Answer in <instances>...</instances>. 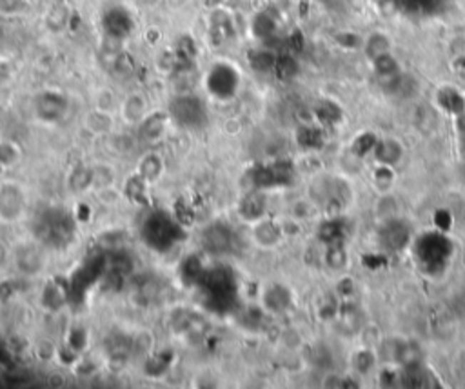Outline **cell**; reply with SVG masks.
<instances>
[{"mask_svg":"<svg viewBox=\"0 0 465 389\" xmlns=\"http://www.w3.org/2000/svg\"><path fill=\"white\" fill-rule=\"evenodd\" d=\"M35 237L48 248H64L75 237V221L62 209H46L35 221Z\"/></svg>","mask_w":465,"mask_h":389,"instance_id":"cell-1","label":"cell"},{"mask_svg":"<svg viewBox=\"0 0 465 389\" xmlns=\"http://www.w3.org/2000/svg\"><path fill=\"white\" fill-rule=\"evenodd\" d=\"M169 118L175 124L191 131H200L208 126L209 111L200 96L193 93H180L169 102Z\"/></svg>","mask_w":465,"mask_h":389,"instance_id":"cell-2","label":"cell"},{"mask_svg":"<svg viewBox=\"0 0 465 389\" xmlns=\"http://www.w3.org/2000/svg\"><path fill=\"white\" fill-rule=\"evenodd\" d=\"M142 238L149 248L165 253L182 238L180 226L177 224V221H173L168 213L155 211L145 218L142 226Z\"/></svg>","mask_w":465,"mask_h":389,"instance_id":"cell-3","label":"cell"},{"mask_svg":"<svg viewBox=\"0 0 465 389\" xmlns=\"http://www.w3.org/2000/svg\"><path fill=\"white\" fill-rule=\"evenodd\" d=\"M240 86V73L229 62H217L209 68L205 75V88L208 93L218 101H229L237 95Z\"/></svg>","mask_w":465,"mask_h":389,"instance_id":"cell-4","label":"cell"},{"mask_svg":"<svg viewBox=\"0 0 465 389\" xmlns=\"http://www.w3.org/2000/svg\"><path fill=\"white\" fill-rule=\"evenodd\" d=\"M26 191L16 182H2L0 184V222L15 224L21 221L26 211Z\"/></svg>","mask_w":465,"mask_h":389,"instance_id":"cell-5","label":"cell"},{"mask_svg":"<svg viewBox=\"0 0 465 389\" xmlns=\"http://www.w3.org/2000/svg\"><path fill=\"white\" fill-rule=\"evenodd\" d=\"M68 96L58 91H42L35 96V116L44 124H58L68 115Z\"/></svg>","mask_w":465,"mask_h":389,"instance_id":"cell-6","label":"cell"},{"mask_svg":"<svg viewBox=\"0 0 465 389\" xmlns=\"http://www.w3.org/2000/svg\"><path fill=\"white\" fill-rule=\"evenodd\" d=\"M102 26H104L106 35L115 39V41H122L133 31V16L122 6H113V8L106 9L104 16H102Z\"/></svg>","mask_w":465,"mask_h":389,"instance_id":"cell-7","label":"cell"},{"mask_svg":"<svg viewBox=\"0 0 465 389\" xmlns=\"http://www.w3.org/2000/svg\"><path fill=\"white\" fill-rule=\"evenodd\" d=\"M378 237H380V244L384 249H387V251H402L405 246L409 244L411 229L405 222L389 218L382 226Z\"/></svg>","mask_w":465,"mask_h":389,"instance_id":"cell-8","label":"cell"},{"mask_svg":"<svg viewBox=\"0 0 465 389\" xmlns=\"http://www.w3.org/2000/svg\"><path fill=\"white\" fill-rule=\"evenodd\" d=\"M15 264L16 268L21 269L22 273L26 275L41 273L46 264L44 251H42V248H39V246L35 244L21 246V248L16 249Z\"/></svg>","mask_w":465,"mask_h":389,"instance_id":"cell-9","label":"cell"},{"mask_svg":"<svg viewBox=\"0 0 465 389\" xmlns=\"http://www.w3.org/2000/svg\"><path fill=\"white\" fill-rule=\"evenodd\" d=\"M232 233L228 226L213 224L204 231V244L211 253H225L231 249Z\"/></svg>","mask_w":465,"mask_h":389,"instance_id":"cell-10","label":"cell"},{"mask_svg":"<svg viewBox=\"0 0 465 389\" xmlns=\"http://www.w3.org/2000/svg\"><path fill=\"white\" fill-rule=\"evenodd\" d=\"M374 158L380 162V166H397L398 162L404 157V148H402L400 142L397 138H382V141L377 142L373 149Z\"/></svg>","mask_w":465,"mask_h":389,"instance_id":"cell-11","label":"cell"},{"mask_svg":"<svg viewBox=\"0 0 465 389\" xmlns=\"http://www.w3.org/2000/svg\"><path fill=\"white\" fill-rule=\"evenodd\" d=\"M282 237V229L273 221H257L253 228V241L262 248H273Z\"/></svg>","mask_w":465,"mask_h":389,"instance_id":"cell-12","label":"cell"},{"mask_svg":"<svg viewBox=\"0 0 465 389\" xmlns=\"http://www.w3.org/2000/svg\"><path fill=\"white\" fill-rule=\"evenodd\" d=\"M169 115L168 113H153V115H145L144 121L140 122V133L145 141H158L165 133V126H168Z\"/></svg>","mask_w":465,"mask_h":389,"instance_id":"cell-13","label":"cell"},{"mask_svg":"<svg viewBox=\"0 0 465 389\" xmlns=\"http://www.w3.org/2000/svg\"><path fill=\"white\" fill-rule=\"evenodd\" d=\"M145 109H148V102L142 95L133 93L122 102V116L129 124H140L145 116Z\"/></svg>","mask_w":465,"mask_h":389,"instance_id":"cell-14","label":"cell"},{"mask_svg":"<svg viewBox=\"0 0 465 389\" xmlns=\"http://www.w3.org/2000/svg\"><path fill=\"white\" fill-rule=\"evenodd\" d=\"M291 305V293L284 286H271L264 293V308L273 313H282Z\"/></svg>","mask_w":465,"mask_h":389,"instance_id":"cell-15","label":"cell"},{"mask_svg":"<svg viewBox=\"0 0 465 389\" xmlns=\"http://www.w3.org/2000/svg\"><path fill=\"white\" fill-rule=\"evenodd\" d=\"M394 362L398 365H402V369L417 368V365H421V362H424V351H421V348L417 342H402Z\"/></svg>","mask_w":465,"mask_h":389,"instance_id":"cell-16","label":"cell"},{"mask_svg":"<svg viewBox=\"0 0 465 389\" xmlns=\"http://www.w3.org/2000/svg\"><path fill=\"white\" fill-rule=\"evenodd\" d=\"M264 209H265V198L260 191H257L247 195V197L242 201L238 211H240V215L245 218V221L257 222L260 221L262 215H264Z\"/></svg>","mask_w":465,"mask_h":389,"instance_id":"cell-17","label":"cell"},{"mask_svg":"<svg viewBox=\"0 0 465 389\" xmlns=\"http://www.w3.org/2000/svg\"><path fill=\"white\" fill-rule=\"evenodd\" d=\"M86 128L91 133H95V135H106V133L111 131L113 128L111 113L95 109V111H91L86 116Z\"/></svg>","mask_w":465,"mask_h":389,"instance_id":"cell-18","label":"cell"},{"mask_svg":"<svg viewBox=\"0 0 465 389\" xmlns=\"http://www.w3.org/2000/svg\"><path fill=\"white\" fill-rule=\"evenodd\" d=\"M400 382L404 388H427L431 382V377L421 365H417V368L404 369Z\"/></svg>","mask_w":465,"mask_h":389,"instance_id":"cell-19","label":"cell"},{"mask_svg":"<svg viewBox=\"0 0 465 389\" xmlns=\"http://www.w3.org/2000/svg\"><path fill=\"white\" fill-rule=\"evenodd\" d=\"M162 175V161L157 155H148L140 162V178L145 182H155Z\"/></svg>","mask_w":465,"mask_h":389,"instance_id":"cell-20","label":"cell"},{"mask_svg":"<svg viewBox=\"0 0 465 389\" xmlns=\"http://www.w3.org/2000/svg\"><path fill=\"white\" fill-rule=\"evenodd\" d=\"M347 262H349V255L340 244H331V248L325 251V264H327L329 269L340 271V269H345Z\"/></svg>","mask_w":465,"mask_h":389,"instance_id":"cell-21","label":"cell"},{"mask_svg":"<svg viewBox=\"0 0 465 389\" xmlns=\"http://www.w3.org/2000/svg\"><path fill=\"white\" fill-rule=\"evenodd\" d=\"M69 182H71L73 191L82 193L88 191V189H93V168H86V166L76 168Z\"/></svg>","mask_w":465,"mask_h":389,"instance_id":"cell-22","label":"cell"},{"mask_svg":"<svg viewBox=\"0 0 465 389\" xmlns=\"http://www.w3.org/2000/svg\"><path fill=\"white\" fill-rule=\"evenodd\" d=\"M389 48H391L389 39H387L385 35H380V33L371 36L369 41H367V44H365V51H367V55H369L373 61L377 59V56L389 53Z\"/></svg>","mask_w":465,"mask_h":389,"instance_id":"cell-23","label":"cell"},{"mask_svg":"<svg viewBox=\"0 0 465 389\" xmlns=\"http://www.w3.org/2000/svg\"><path fill=\"white\" fill-rule=\"evenodd\" d=\"M21 158V151L11 142H0V166L2 168H11Z\"/></svg>","mask_w":465,"mask_h":389,"instance_id":"cell-24","label":"cell"},{"mask_svg":"<svg viewBox=\"0 0 465 389\" xmlns=\"http://www.w3.org/2000/svg\"><path fill=\"white\" fill-rule=\"evenodd\" d=\"M374 68H377L378 75H382V76H393V75H397V71H398L397 61H394L389 53L377 56V59H374Z\"/></svg>","mask_w":465,"mask_h":389,"instance_id":"cell-25","label":"cell"},{"mask_svg":"<svg viewBox=\"0 0 465 389\" xmlns=\"http://www.w3.org/2000/svg\"><path fill=\"white\" fill-rule=\"evenodd\" d=\"M377 365V355L369 349H364V351H358L357 357H354V368L360 371V373H369L371 369Z\"/></svg>","mask_w":465,"mask_h":389,"instance_id":"cell-26","label":"cell"},{"mask_svg":"<svg viewBox=\"0 0 465 389\" xmlns=\"http://www.w3.org/2000/svg\"><path fill=\"white\" fill-rule=\"evenodd\" d=\"M318 233H320L322 241H325L327 244H340L342 229L337 222H327V224L322 226Z\"/></svg>","mask_w":465,"mask_h":389,"instance_id":"cell-27","label":"cell"},{"mask_svg":"<svg viewBox=\"0 0 465 389\" xmlns=\"http://www.w3.org/2000/svg\"><path fill=\"white\" fill-rule=\"evenodd\" d=\"M28 6V0H0V15L16 16L21 15Z\"/></svg>","mask_w":465,"mask_h":389,"instance_id":"cell-28","label":"cell"},{"mask_svg":"<svg viewBox=\"0 0 465 389\" xmlns=\"http://www.w3.org/2000/svg\"><path fill=\"white\" fill-rule=\"evenodd\" d=\"M377 142L378 138L374 137L373 133H364V135H360V137L357 138V142H354V153H357V155H367V153L373 151Z\"/></svg>","mask_w":465,"mask_h":389,"instance_id":"cell-29","label":"cell"},{"mask_svg":"<svg viewBox=\"0 0 465 389\" xmlns=\"http://www.w3.org/2000/svg\"><path fill=\"white\" fill-rule=\"evenodd\" d=\"M400 344L402 342L397 340V338H385V340H382L380 342V357H384L385 360L394 362Z\"/></svg>","mask_w":465,"mask_h":389,"instance_id":"cell-30","label":"cell"},{"mask_svg":"<svg viewBox=\"0 0 465 389\" xmlns=\"http://www.w3.org/2000/svg\"><path fill=\"white\" fill-rule=\"evenodd\" d=\"M374 181H377V184L380 186L382 189L389 188L394 181V175L389 166H380V168L377 169V173H374Z\"/></svg>","mask_w":465,"mask_h":389,"instance_id":"cell-31","label":"cell"},{"mask_svg":"<svg viewBox=\"0 0 465 389\" xmlns=\"http://www.w3.org/2000/svg\"><path fill=\"white\" fill-rule=\"evenodd\" d=\"M318 116H320L324 122H337L340 118V111H338L337 106L333 104H322L318 108Z\"/></svg>","mask_w":465,"mask_h":389,"instance_id":"cell-32","label":"cell"},{"mask_svg":"<svg viewBox=\"0 0 465 389\" xmlns=\"http://www.w3.org/2000/svg\"><path fill=\"white\" fill-rule=\"evenodd\" d=\"M300 137H304V141H302V144L307 146V148H311V146H317L318 142H320V137H318V131H315V129H302V135Z\"/></svg>","mask_w":465,"mask_h":389,"instance_id":"cell-33","label":"cell"},{"mask_svg":"<svg viewBox=\"0 0 465 389\" xmlns=\"http://www.w3.org/2000/svg\"><path fill=\"white\" fill-rule=\"evenodd\" d=\"M345 378H342L340 375L337 373H329L327 377L324 378V388H345Z\"/></svg>","mask_w":465,"mask_h":389,"instance_id":"cell-34","label":"cell"}]
</instances>
